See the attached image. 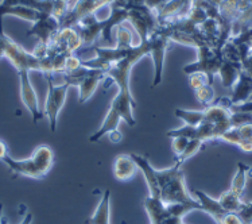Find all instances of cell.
<instances>
[{
  "instance_id": "2e32d148",
  "label": "cell",
  "mask_w": 252,
  "mask_h": 224,
  "mask_svg": "<svg viewBox=\"0 0 252 224\" xmlns=\"http://www.w3.org/2000/svg\"><path fill=\"white\" fill-rule=\"evenodd\" d=\"M138 169L139 167L136 165V162L134 161V158L131 157V154H128V156L120 154L115 160L113 174L120 181H128V180H131L136 174Z\"/></svg>"
},
{
  "instance_id": "ac0fdd59",
  "label": "cell",
  "mask_w": 252,
  "mask_h": 224,
  "mask_svg": "<svg viewBox=\"0 0 252 224\" xmlns=\"http://www.w3.org/2000/svg\"><path fill=\"white\" fill-rule=\"evenodd\" d=\"M109 203H111V191L105 189L94 214L85 220V224H111V222H109V219H111Z\"/></svg>"
},
{
  "instance_id": "7c38bea8",
  "label": "cell",
  "mask_w": 252,
  "mask_h": 224,
  "mask_svg": "<svg viewBox=\"0 0 252 224\" xmlns=\"http://www.w3.org/2000/svg\"><path fill=\"white\" fill-rule=\"evenodd\" d=\"M30 72H19V84H21V99L23 104L26 105V108L30 111L31 116H32V122L38 123L39 120L43 118V112L39 108V101H38V96L32 84L30 81Z\"/></svg>"
},
{
  "instance_id": "484cf974",
  "label": "cell",
  "mask_w": 252,
  "mask_h": 224,
  "mask_svg": "<svg viewBox=\"0 0 252 224\" xmlns=\"http://www.w3.org/2000/svg\"><path fill=\"white\" fill-rule=\"evenodd\" d=\"M7 156H10L8 147H7V145H5V142H3L1 139H0V161H3Z\"/></svg>"
},
{
  "instance_id": "4fadbf2b",
  "label": "cell",
  "mask_w": 252,
  "mask_h": 224,
  "mask_svg": "<svg viewBox=\"0 0 252 224\" xmlns=\"http://www.w3.org/2000/svg\"><path fill=\"white\" fill-rule=\"evenodd\" d=\"M0 5H27L47 14H53L60 21L67 12V3L61 0H1Z\"/></svg>"
},
{
  "instance_id": "9c48e42d",
  "label": "cell",
  "mask_w": 252,
  "mask_h": 224,
  "mask_svg": "<svg viewBox=\"0 0 252 224\" xmlns=\"http://www.w3.org/2000/svg\"><path fill=\"white\" fill-rule=\"evenodd\" d=\"M45 77L47 80V96L43 115H46L47 120H49V125H50V130L54 132L57 130L58 114L62 110V107L65 105L67 92H69V88H70V84L63 83L61 85H54L52 73L45 74Z\"/></svg>"
},
{
  "instance_id": "8992f818",
  "label": "cell",
  "mask_w": 252,
  "mask_h": 224,
  "mask_svg": "<svg viewBox=\"0 0 252 224\" xmlns=\"http://www.w3.org/2000/svg\"><path fill=\"white\" fill-rule=\"evenodd\" d=\"M63 77V83L70 84V87H77L80 91V103L84 104L91 99L97 89L100 81L107 78V73L101 69L88 68L81 65L80 68L74 69L72 72L61 73Z\"/></svg>"
},
{
  "instance_id": "7a4b0ae2",
  "label": "cell",
  "mask_w": 252,
  "mask_h": 224,
  "mask_svg": "<svg viewBox=\"0 0 252 224\" xmlns=\"http://www.w3.org/2000/svg\"><path fill=\"white\" fill-rule=\"evenodd\" d=\"M182 162L175 161V163L169 169L157 170L155 169V177L159 188V196L162 203L167 205L174 204H188L194 205L198 211L202 209L200 201L190 196L185 183V174L182 170Z\"/></svg>"
},
{
  "instance_id": "7402d4cb",
  "label": "cell",
  "mask_w": 252,
  "mask_h": 224,
  "mask_svg": "<svg viewBox=\"0 0 252 224\" xmlns=\"http://www.w3.org/2000/svg\"><path fill=\"white\" fill-rule=\"evenodd\" d=\"M189 142L190 139L189 138H186V136H174L173 138V145H171V149H173V153H174L175 158L177 157H180L185 149L189 145Z\"/></svg>"
},
{
  "instance_id": "3957f363",
  "label": "cell",
  "mask_w": 252,
  "mask_h": 224,
  "mask_svg": "<svg viewBox=\"0 0 252 224\" xmlns=\"http://www.w3.org/2000/svg\"><path fill=\"white\" fill-rule=\"evenodd\" d=\"M7 58L16 72L38 70L43 74L56 73V66L50 58H38L32 53L26 52L21 45L11 39L3 30V16H0V58Z\"/></svg>"
},
{
  "instance_id": "603a6c76",
  "label": "cell",
  "mask_w": 252,
  "mask_h": 224,
  "mask_svg": "<svg viewBox=\"0 0 252 224\" xmlns=\"http://www.w3.org/2000/svg\"><path fill=\"white\" fill-rule=\"evenodd\" d=\"M206 84H211L209 83V80H208V76H206V74L200 73V72H196V73L190 74V87L194 89V91L201 88V87H204V85H206Z\"/></svg>"
},
{
  "instance_id": "52a82bcc",
  "label": "cell",
  "mask_w": 252,
  "mask_h": 224,
  "mask_svg": "<svg viewBox=\"0 0 252 224\" xmlns=\"http://www.w3.org/2000/svg\"><path fill=\"white\" fill-rule=\"evenodd\" d=\"M83 39L74 27H63L57 32L47 46L46 58L67 60L78 47L83 46Z\"/></svg>"
},
{
  "instance_id": "44dd1931",
  "label": "cell",
  "mask_w": 252,
  "mask_h": 224,
  "mask_svg": "<svg viewBox=\"0 0 252 224\" xmlns=\"http://www.w3.org/2000/svg\"><path fill=\"white\" fill-rule=\"evenodd\" d=\"M204 143H205V142L200 141V139H190V142H189V145H188V147L185 149V151H184L180 157H177L175 161L185 163V161H188L190 157H193L201 150V147H202Z\"/></svg>"
},
{
  "instance_id": "e0dca14e",
  "label": "cell",
  "mask_w": 252,
  "mask_h": 224,
  "mask_svg": "<svg viewBox=\"0 0 252 224\" xmlns=\"http://www.w3.org/2000/svg\"><path fill=\"white\" fill-rule=\"evenodd\" d=\"M45 14H47V12L36 10V8H32V7H27V5H7V7L0 5V16H3V18L5 15H12L18 16L21 19H25V21L35 23Z\"/></svg>"
},
{
  "instance_id": "6da1fadb",
  "label": "cell",
  "mask_w": 252,
  "mask_h": 224,
  "mask_svg": "<svg viewBox=\"0 0 252 224\" xmlns=\"http://www.w3.org/2000/svg\"><path fill=\"white\" fill-rule=\"evenodd\" d=\"M132 39L134 35L128 27L120 25L116 27V46L92 47L97 57L83 61L84 66L104 70L107 73V77L112 78L119 89L100 128L89 138V142L92 143L98 142L111 131L119 130V123L122 119L126 120V123L131 127L136 125L134 118L136 101L131 94L129 76L134 65L139 63L144 56H150V45L147 41L134 45Z\"/></svg>"
},
{
  "instance_id": "ffe728a7",
  "label": "cell",
  "mask_w": 252,
  "mask_h": 224,
  "mask_svg": "<svg viewBox=\"0 0 252 224\" xmlns=\"http://www.w3.org/2000/svg\"><path fill=\"white\" fill-rule=\"evenodd\" d=\"M194 94H196L197 100H198L204 107H209V105L215 101L213 85H211V84H206V85H204V87L196 89V91H194Z\"/></svg>"
},
{
  "instance_id": "ba28073f",
  "label": "cell",
  "mask_w": 252,
  "mask_h": 224,
  "mask_svg": "<svg viewBox=\"0 0 252 224\" xmlns=\"http://www.w3.org/2000/svg\"><path fill=\"white\" fill-rule=\"evenodd\" d=\"M222 63V50H217L211 46L197 47V61L193 64H188L184 66V72L186 74L204 73L208 76L209 83L213 85V78L216 74H219L220 66Z\"/></svg>"
},
{
  "instance_id": "8fae6325",
  "label": "cell",
  "mask_w": 252,
  "mask_h": 224,
  "mask_svg": "<svg viewBox=\"0 0 252 224\" xmlns=\"http://www.w3.org/2000/svg\"><path fill=\"white\" fill-rule=\"evenodd\" d=\"M61 30V21L53 14H45L39 21H36L30 30H27L26 35H35L39 39V45L47 47L57 32Z\"/></svg>"
},
{
  "instance_id": "d6986e66",
  "label": "cell",
  "mask_w": 252,
  "mask_h": 224,
  "mask_svg": "<svg viewBox=\"0 0 252 224\" xmlns=\"http://www.w3.org/2000/svg\"><path fill=\"white\" fill-rule=\"evenodd\" d=\"M248 170H250V166L244 165L243 162H239V163H237V172L236 174H235L233 180H232L231 188L228 189L229 192H232L233 194L242 197L243 193H244V189H246V184H247Z\"/></svg>"
},
{
  "instance_id": "5b68a950",
  "label": "cell",
  "mask_w": 252,
  "mask_h": 224,
  "mask_svg": "<svg viewBox=\"0 0 252 224\" xmlns=\"http://www.w3.org/2000/svg\"><path fill=\"white\" fill-rule=\"evenodd\" d=\"M150 45V57L154 63V81L153 87L162 83L163 65H165L166 50L171 42V25L170 21H159V26L155 29L147 38Z\"/></svg>"
},
{
  "instance_id": "277c9868",
  "label": "cell",
  "mask_w": 252,
  "mask_h": 224,
  "mask_svg": "<svg viewBox=\"0 0 252 224\" xmlns=\"http://www.w3.org/2000/svg\"><path fill=\"white\" fill-rule=\"evenodd\" d=\"M54 160H56V156L52 147L42 145L36 147L30 158L14 160L11 156H7L1 162L15 176L41 180L52 170Z\"/></svg>"
},
{
  "instance_id": "9a60e30c",
  "label": "cell",
  "mask_w": 252,
  "mask_h": 224,
  "mask_svg": "<svg viewBox=\"0 0 252 224\" xmlns=\"http://www.w3.org/2000/svg\"><path fill=\"white\" fill-rule=\"evenodd\" d=\"M252 96V76L243 70L235 85L232 87V104H240L248 101Z\"/></svg>"
},
{
  "instance_id": "cb8c5ba5",
  "label": "cell",
  "mask_w": 252,
  "mask_h": 224,
  "mask_svg": "<svg viewBox=\"0 0 252 224\" xmlns=\"http://www.w3.org/2000/svg\"><path fill=\"white\" fill-rule=\"evenodd\" d=\"M31 222H32V214L27 212V214L25 215L23 220H22L21 224H31ZM0 224H8V222H7V219H5V218H3V216H1V219H0Z\"/></svg>"
},
{
  "instance_id": "30bf717a",
  "label": "cell",
  "mask_w": 252,
  "mask_h": 224,
  "mask_svg": "<svg viewBox=\"0 0 252 224\" xmlns=\"http://www.w3.org/2000/svg\"><path fill=\"white\" fill-rule=\"evenodd\" d=\"M115 0H77L61 19V29L74 27L85 16L92 15L103 5H111Z\"/></svg>"
},
{
  "instance_id": "d4e9b609",
  "label": "cell",
  "mask_w": 252,
  "mask_h": 224,
  "mask_svg": "<svg viewBox=\"0 0 252 224\" xmlns=\"http://www.w3.org/2000/svg\"><path fill=\"white\" fill-rule=\"evenodd\" d=\"M108 135H109V139H111V142H115V143H119V142L123 139V134H122V132H120L119 130L111 131Z\"/></svg>"
},
{
  "instance_id": "5bb4252c",
  "label": "cell",
  "mask_w": 252,
  "mask_h": 224,
  "mask_svg": "<svg viewBox=\"0 0 252 224\" xmlns=\"http://www.w3.org/2000/svg\"><path fill=\"white\" fill-rule=\"evenodd\" d=\"M219 141L228 142L231 145L240 147L246 153L252 151V123L248 125L239 126V127H232L229 130L224 132Z\"/></svg>"
}]
</instances>
